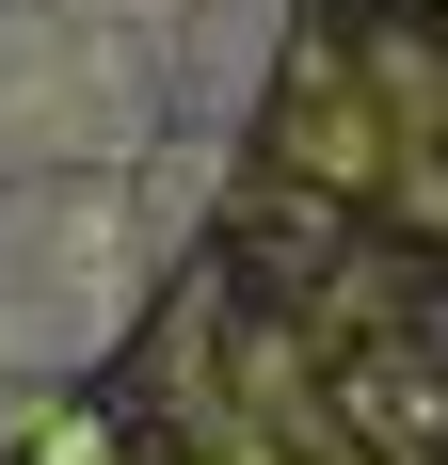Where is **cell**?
<instances>
[{"instance_id":"6da1fadb","label":"cell","mask_w":448,"mask_h":465,"mask_svg":"<svg viewBox=\"0 0 448 465\" xmlns=\"http://www.w3.org/2000/svg\"><path fill=\"white\" fill-rule=\"evenodd\" d=\"M240 0H0V418L16 385L96 353L161 241V161L240 96Z\"/></svg>"}]
</instances>
